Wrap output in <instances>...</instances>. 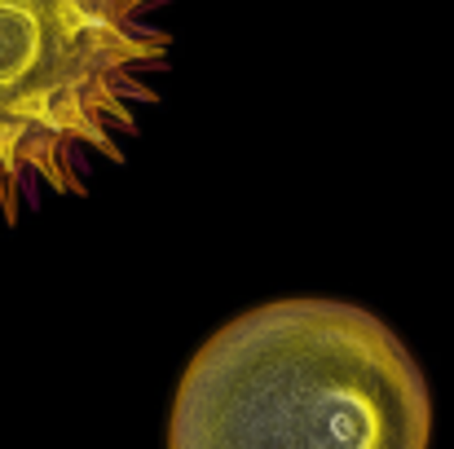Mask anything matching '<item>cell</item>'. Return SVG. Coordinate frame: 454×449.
I'll return each mask as SVG.
<instances>
[{"label": "cell", "mask_w": 454, "mask_h": 449, "mask_svg": "<svg viewBox=\"0 0 454 449\" xmlns=\"http://www.w3.org/2000/svg\"><path fill=\"white\" fill-rule=\"evenodd\" d=\"M415 352L371 308L326 296L256 304L190 357L168 449H428Z\"/></svg>", "instance_id": "1"}, {"label": "cell", "mask_w": 454, "mask_h": 449, "mask_svg": "<svg viewBox=\"0 0 454 449\" xmlns=\"http://www.w3.org/2000/svg\"><path fill=\"white\" fill-rule=\"evenodd\" d=\"M172 0H0V221L84 198L163 102Z\"/></svg>", "instance_id": "2"}]
</instances>
